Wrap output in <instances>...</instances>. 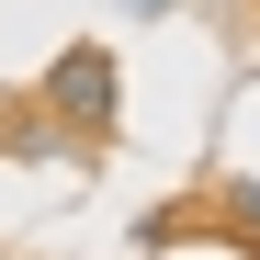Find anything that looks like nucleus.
I'll use <instances>...</instances> for the list:
<instances>
[{
	"instance_id": "obj_1",
	"label": "nucleus",
	"mask_w": 260,
	"mask_h": 260,
	"mask_svg": "<svg viewBox=\"0 0 260 260\" xmlns=\"http://www.w3.org/2000/svg\"><path fill=\"white\" fill-rule=\"evenodd\" d=\"M46 113L68 124V136H113V113H124V68H113V46H57L46 57Z\"/></svg>"
},
{
	"instance_id": "obj_2",
	"label": "nucleus",
	"mask_w": 260,
	"mask_h": 260,
	"mask_svg": "<svg viewBox=\"0 0 260 260\" xmlns=\"http://www.w3.org/2000/svg\"><path fill=\"white\" fill-rule=\"evenodd\" d=\"M226 215H238V226H260V181H238V192H226Z\"/></svg>"
},
{
	"instance_id": "obj_3",
	"label": "nucleus",
	"mask_w": 260,
	"mask_h": 260,
	"mask_svg": "<svg viewBox=\"0 0 260 260\" xmlns=\"http://www.w3.org/2000/svg\"><path fill=\"white\" fill-rule=\"evenodd\" d=\"M124 12H147V23H158V12H170V0H124Z\"/></svg>"
}]
</instances>
